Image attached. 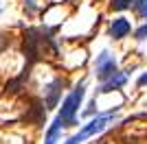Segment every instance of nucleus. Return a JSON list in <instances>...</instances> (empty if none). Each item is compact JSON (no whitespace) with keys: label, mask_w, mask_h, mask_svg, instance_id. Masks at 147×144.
Here are the masks:
<instances>
[{"label":"nucleus","mask_w":147,"mask_h":144,"mask_svg":"<svg viewBox=\"0 0 147 144\" xmlns=\"http://www.w3.org/2000/svg\"><path fill=\"white\" fill-rule=\"evenodd\" d=\"M81 98H84V85H77V87L66 96V101L61 103V111H59V116H57V120L61 122V127H68V125L75 122V116L79 111Z\"/></svg>","instance_id":"f257e3e1"},{"label":"nucleus","mask_w":147,"mask_h":144,"mask_svg":"<svg viewBox=\"0 0 147 144\" xmlns=\"http://www.w3.org/2000/svg\"><path fill=\"white\" fill-rule=\"evenodd\" d=\"M112 120H114V114H105V116H97L94 120H90L84 129H81L79 133H75L73 138H68L66 140V144H81L86 138H92L94 133H99V131H103L105 127L110 125Z\"/></svg>","instance_id":"f03ea898"},{"label":"nucleus","mask_w":147,"mask_h":144,"mask_svg":"<svg viewBox=\"0 0 147 144\" xmlns=\"http://www.w3.org/2000/svg\"><path fill=\"white\" fill-rule=\"evenodd\" d=\"M94 74H97L101 81H105L108 77H112L114 72H117V59L112 57L108 50H103V53L97 57V63H94Z\"/></svg>","instance_id":"7ed1b4c3"},{"label":"nucleus","mask_w":147,"mask_h":144,"mask_svg":"<svg viewBox=\"0 0 147 144\" xmlns=\"http://www.w3.org/2000/svg\"><path fill=\"white\" fill-rule=\"evenodd\" d=\"M125 81H127V77H125L123 72H114L112 77H108L103 83H101L99 92H112V90H119V87H123V85H125Z\"/></svg>","instance_id":"20e7f679"},{"label":"nucleus","mask_w":147,"mask_h":144,"mask_svg":"<svg viewBox=\"0 0 147 144\" xmlns=\"http://www.w3.org/2000/svg\"><path fill=\"white\" fill-rule=\"evenodd\" d=\"M132 31V26H129V22L125 18H117L114 22H112L110 26V33L114 39H123V37H127V33Z\"/></svg>","instance_id":"39448f33"},{"label":"nucleus","mask_w":147,"mask_h":144,"mask_svg":"<svg viewBox=\"0 0 147 144\" xmlns=\"http://www.w3.org/2000/svg\"><path fill=\"white\" fill-rule=\"evenodd\" d=\"M59 87H61V81H53L49 87V98H46V105L49 107H55L57 103V96H59Z\"/></svg>","instance_id":"423d86ee"},{"label":"nucleus","mask_w":147,"mask_h":144,"mask_svg":"<svg viewBox=\"0 0 147 144\" xmlns=\"http://www.w3.org/2000/svg\"><path fill=\"white\" fill-rule=\"evenodd\" d=\"M129 2L132 0H112V9H117V11H123V9H127Z\"/></svg>","instance_id":"0eeeda50"},{"label":"nucleus","mask_w":147,"mask_h":144,"mask_svg":"<svg viewBox=\"0 0 147 144\" xmlns=\"http://www.w3.org/2000/svg\"><path fill=\"white\" fill-rule=\"evenodd\" d=\"M136 7H138L143 18H147V0H136Z\"/></svg>","instance_id":"6e6552de"},{"label":"nucleus","mask_w":147,"mask_h":144,"mask_svg":"<svg viewBox=\"0 0 147 144\" xmlns=\"http://www.w3.org/2000/svg\"><path fill=\"white\" fill-rule=\"evenodd\" d=\"M136 39H147V24H143L141 29L136 31Z\"/></svg>","instance_id":"1a4fd4ad"},{"label":"nucleus","mask_w":147,"mask_h":144,"mask_svg":"<svg viewBox=\"0 0 147 144\" xmlns=\"http://www.w3.org/2000/svg\"><path fill=\"white\" fill-rule=\"evenodd\" d=\"M138 85H147V74H143V77L138 79Z\"/></svg>","instance_id":"9d476101"}]
</instances>
